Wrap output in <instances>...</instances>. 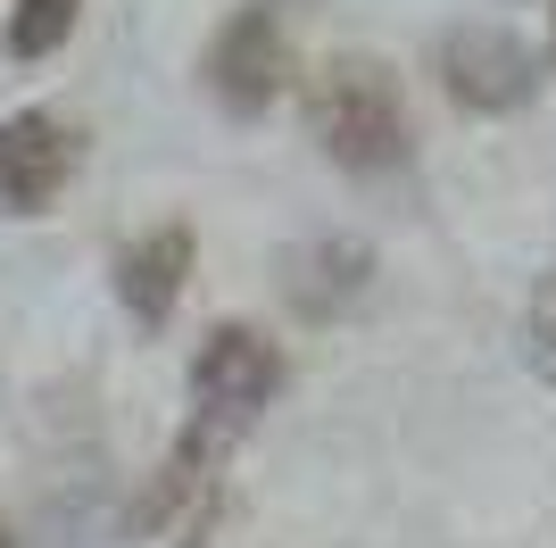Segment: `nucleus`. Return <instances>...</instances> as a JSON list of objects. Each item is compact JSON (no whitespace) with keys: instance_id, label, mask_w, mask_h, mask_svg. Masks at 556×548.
Here are the masks:
<instances>
[{"instance_id":"1","label":"nucleus","mask_w":556,"mask_h":548,"mask_svg":"<svg viewBox=\"0 0 556 548\" xmlns=\"http://www.w3.org/2000/svg\"><path fill=\"white\" fill-rule=\"evenodd\" d=\"M316 141L341 166H391L407 150V100H399L391 67L374 59H341L316 84Z\"/></svg>"},{"instance_id":"2","label":"nucleus","mask_w":556,"mask_h":548,"mask_svg":"<svg viewBox=\"0 0 556 548\" xmlns=\"http://www.w3.org/2000/svg\"><path fill=\"white\" fill-rule=\"evenodd\" d=\"M282 383V358L266 333H250V324H216L208 341H200V358H191V399H208L216 415H250L266 408Z\"/></svg>"},{"instance_id":"3","label":"nucleus","mask_w":556,"mask_h":548,"mask_svg":"<svg viewBox=\"0 0 556 548\" xmlns=\"http://www.w3.org/2000/svg\"><path fill=\"white\" fill-rule=\"evenodd\" d=\"M75 166V134L59 125V116H9L0 125V200L9 208H42L59 183H67Z\"/></svg>"},{"instance_id":"4","label":"nucleus","mask_w":556,"mask_h":548,"mask_svg":"<svg viewBox=\"0 0 556 548\" xmlns=\"http://www.w3.org/2000/svg\"><path fill=\"white\" fill-rule=\"evenodd\" d=\"M208 75H216V91H225L232 109H266L282 91V34H275V17L266 9H241V17L225 25V42L208 50Z\"/></svg>"},{"instance_id":"5","label":"nucleus","mask_w":556,"mask_h":548,"mask_svg":"<svg viewBox=\"0 0 556 548\" xmlns=\"http://www.w3.org/2000/svg\"><path fill=\"white\" fill-rule=\"evenodd\" d=\"M441 67H448V91H457L465 109H515L532 91V59L507 34H457L441 50Z\"/></svg>"},{"instance_id":"6","label":"nucleus","mask_w":556,"mask_h":548,"mask_svg":"<svg viewBox=\"0 0 556 548\" xmlns=\"http://www.w3.org/2000/svg\"><path fill=\"white\" fill-rule=\"evenodd\" d=\"M184 266H191V233L184 225L134 241V250H125V308L159 324L166 308H175V291H184Z\"/></svg>"},{"instance_id":"7","label":"nucleus","mask_w":556,"mask_h":548,"mask_svg":"<svg viewBox=\"0 0 556 548\" xmlns=\"http://www.w3.org/2000/svg\"><path fill=\"white\" fill-rule=\"evenodd\" d=\"M75 25V0H17V17H9V50L17 59H42V50L67 42Z\"/></svg>"},{"instance_id":"8","label":"nucleus","mask_w":556,"mask_h":548,"mask_svg":"<svg viewBox=\"0 0 556 548\" xmlns=\"http://www.w3.org/2000/svg\"><path fill=\"white\" fill-rule=\"evenodd\" d=\"M523 358H532L540 374L556 383V274L532 291V308H523Z\"/></svg>"},{"instance_id":"9","label":"nucleus","mask_w":556,"mask_h":548,"mask_svg":"<svg viewBox=\"0 0 556 548\" xmlns=\"http://www.w3.org/2000/svg\"><path fill=\"white\" fill-rule=\"evenodd\" d=\"M0 548H9V524H0Z\"/></svg>"}]
</instances>
